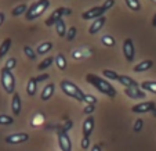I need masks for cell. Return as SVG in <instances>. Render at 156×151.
<instances>
[{"label":"cell","mask_w":156,"mask_h":151,"mask_svg":"<svg viewBox=\"0 0 156 151\" xmlns=\"http://www.w3.org/2000/svg\"><path fill=\"white\" fill-rule=\"evenodd\" d=\"M0 82L6 93L9 94H14L15 93V76L10 69L7 68H2L0 69Z\"/></svg>","instance_id":"obj_4"},{"label":"cell","mask_w":156,"mask_h":151,"mask_svg":"<svg viewBox=\"0 0 156 151\" xmlns=\"http://www.w3.org/2000/svg\"><path fill=\"white\" fill-rule=\"evenodd\" d=\"M102 75L109 80H118L119 79V75L116 74L115 71H111V69H104L102 71Z\"/></svg>","instance_id":"obj_30"},{"label":"cell","mask_w":156,"mask_h":151,"mask_svg":"<svg viewBox=\"0 0 156 151\" xmlns=\"http://www.w3.org/2000/svg\"><path fill=\"white\" fill-rule=\"evenodd\" d=\"M76 35H77V29H76V27H71L68 29V32H66V40H73L75 38H76Z\"/></svg>","instance_id":"obj_31"},{"label":"cell","mask_w":156,"mask_h":151,"mask_svg":"<svg viewBox=\"0 0 156 151\" xmlns=\"http://www.w3.org/2000/svg\"><path fill=\"white\" fill-rule=\"evenodd\" d=\"M152 115H153V116H156V108H155V110L152 111Z\"/></svg>","instance_id":"obj_42"},{"label":"cell","mask_w":156,"mask_h":151,"mask_svg":"<svg viewBox=\"0 0 156 151\" xmlns=\"http://www.w3.org/2000/svg\"><path fill=\"white\" fill-rule=\"evenodd\" d=\"M36 90H37V80H36V78H33V76H32L29 80H28V85H27L28 96L33 97V96L36 94Z\"/></svg>","instance_id":"obj_20"},{"label":"cell","mask_w":156,"mask_h":151,"mask_svg":"<svg viewBox=\"0 0 156 151\" xmlns=\"http://www.w3.org/2000/svg\"><path fill=\"white\" fill-rule=\"evenodd\" d=\"M72 10L71 9H65V7H59V9L54 10L53 13H51V15L46 20V25L47 27H53V25H55L57 21L62 20V15H71Z\"/></svg>","instance_id":"obj_6"},{"label":"cell","mask_w":156,"mask_h":151,"mask_svg":"<svg viewBox=\"0 0 156 151\" xmlns=\"http://www.w3.org/2000/svg\"><path fill=\"white\" fill-rule=\"evenodd\" d=\"M84 103L86 104H91V105H95L97 103V97L93 94H84Z\"/></svg>","instance_id":"obj_34"},{"label":"cell","mask_w":156,"mask_h":151,"mask_svg":"<svg viewBox=\"0 0 156 151\" xmlns=\"http://www.w3.org/2000/svg\"><path fill=\"white\" fill-rule=\"evenodd\" d=\"M51 49H53V43H51V42H44V43H41V45L37 47L36 53H37V54H41V56H44V54L48 53Z\"/></svg>","instance_id":"obj_24"},{"label":"cell","mask_w":156,"mask_h":151,"mask_svg":"<svg viewBox=\"0 0 156 151\" xmlns=\"http://www.w3.org/2000/svg\"><path fill=\"white\" fill-rule=\"evenodd\" d=\"M80 145H82L83 150H88V147H90V137L83 136V139H82V143H80Z\"/></svg>","instance_id":"obj_35"},{"label":"cell","mask_w":156,"mask_h":151,"mask_svg":"<svg viewBox=\"0 0 156 151\" xmlns=\"http://www.w3.org/2000/svg\"><path fill=\"white\" fill-rule=\"evenodd\" d=\"M55 65L59 71H65V69H66V65H68V64H66V58H65V56L62 53H59L55 56Z\"/></svg>","instance_id":"obj_22"},{"label":"cell","mask_w":156,"mask_h":151,"mask_svg":"<svg viewBox=\"0 0 156 151\" xmlns=\"http://www.w3.org/2000/svg\"><path fill=\"white\" fill-rule=\"evenodd\" d=\"M22 50H24V54L29 60H33V61H35V60L37 58V53H36V51L33 50L30 46H24V49H22Z\"/></svg>","instance_id":"obj_29"},{"label":"cell","mask_w":156,"mask_h":151,"mask_svg":"<svg viewBox=\"0 0 156 151\" xmlns=\"http://www.w3.org/2000/svg\"><path fill=\"white\" fill-rule=\"evenodd\" d=\"M105 22H106L105 15H102V17L94 20V22H93V24L90 25V28H88V33H90V35H95V33H98L104 28Z\"/></svg>","instance_id":"obj_13"},{"label":"cell","mask_w":156,"mask_h":151,"mask_svg":"<svg viewBox=\"0 0 156 151\" xmlns=\"http://www.w3.org/2000/svg\"><path fill=\"white\" fill-rule=\"evenodd\" d=\"M144 92H151L153 94H156V80H144V82L140 85Z\"/></svg>","instance_id":"obj_19"},{"label":"cell","mask_w":156,"mask_h":151,"mask_svg":"<svg viewBox=\"0 0 156 151\" xmlns=\"http://www.w3.org/2000/svg\"><path fill=\"white\" fill-rule=\"evenodd\" d=\"M156 108L155 101H145V103H138L136 105L131 107V111L134 114H147V112H152Z\"/></svg>","instance_id":"obj_8"},{"label":"cell","mask_w":156,"mask_h":151,"mask_svg":"<svg viewBox=\"0 0 156 151\" xmlns=\"http://www.w3.org/2000/svg\"><path fill=\"white\" fill-rule=\"evenodd\" d=\"M118 82L120 83L122 86H124V87H134V86H138V83L136 82V80L133 79V78L127 76V75H119V79Z\"/></svg>","instance_id":"obj_17"},{"label":"cell","mask_w":156,"mask_h":151,"mask_svg":"<svg viewBox=\"0 0 156 151\" xmlns=\"http://www.w3.org/2000/svg\"><path fill=\"white\" fill-rule=\"evenodd\" d=\"M48 7H50V0H37L36 3H33L32 6L28 9L27 14H25V18H27L28 21L36 20V18H39L40 15H43Z\"/></svg>","instance_id":"obj_3"},{"label":"cell","mask_w":156,"mask_h":151,"mask_svg":"<svg viewBox=\"0 0 156 151\" xmlns=\"http://www.w3.org/2000/svg\"><path fill=\"white\" fill-rule=\"evenodd\" d=\"M124 93H126L127 97L133 98V100H142V98H145V92L140 87V86H134V87H127V89H124Z\"/></svg>","instance_id":"obj_11"},{"label":"cell","mask_w":156,"mask_h":151,"mask_svg":"<svg viewBox=\"0 0 156 151\" xmlns=\"http://www.w3.org/2000/svg\"><path fill=\"white\" fill-rule=\"evenodd\" d=\"M91 151H101V145L100 144H94L91 147Z\"/></svg>","instance_id":"obj_40"},{"label":"cell","mask_w":156,"mask_h":151,"mask_svg":"<svg viewBox=\"0 0 156 151\" xmlns=\"http://www.w3.org/2000/svg\"><path fill=\"white\" fill-rule=\"evenodd\" d=\"M54 92H55V86H54V83H48V85H46L44 86V89L41 90L40 98L43 101H48L54 96Z\"/></svg>","instance_id":"obj_15"},{"label":"cell","mask_w":156,"mask_h":151,"mask_svg":"<svg viewBox=\"0 0 156 151\" xmlns=\"http://www.w3.org/2000/svg\"><path fill=\"white\" fill-rule=\"evenodd\" d=\"M21 111H22V100H21L20 94L15 92L11 98V112L15 116H18L21 114Z\"/></svg>","instance_id":"obj_12"},{"label":"cell","mask_w":156,"mask_h":151,"mask_svg":"<svg viewBox=\"0 0 156 151\" xmlns=\"http://www.w3.org/2000/svg\"><path fill=\"white\" fill-rule=\"evenodd\" d=\"M59 86H61V90L66 96H68V97L75 98L77 103H84V94H86V93L83 92V90L80 89L77 85H75L73 82L64 79V80H61Z\"/></svg>","instance_id":"obj_2"},{"label":"cell","mask_w":156,"mask_h":151,"mask_svg":"<svg viewBox=\"0 0 156 151\" xmlns=\"http://www.w3.org/2000/svg\"><path fill=\"white\" fill-rule=\"evenodd\" d=\"M47 79H48V74H41V75H39V76H36L37 83L39 82H44V80H47Z\"/></svg>","instance_id":"obj_38"},{"label":"cell","mask_w":156,"mask_h":151,"mask_svg":"<svg viewBox=\"0 0 156 151\" xmlns=\"http://www.w3.org/2000/svg\"><path fill=\"white\" fill-rule=\"evenodd\" d=\"M152 27L156 28V13H155V15H153V20H152Z\"/></svg>","instance_id":"obj_41"},{"label":"cell","mask_w":156,"mask_h":151,"mask_svg":"<svg viewBox=\"0 0 156 151\" xmlns=\"http://www.w3.org/2000/svg\"><path fill=\"white\" fill-rule=\"evenodd\" d=\"M4 20H6V15H4V13H2V11H0V27L3 25Z\"/></svg>","instance_id":"obj_39"},{"label":"cell","mask_w":156,"mask_h":151,"mask_svg":"<svg viewBox=\"0 0 156 151\" xmlns=\"http://www.w3.org/2000/svg\"><path fill=\"white\" fill-rule=\"evenodd\" d=\"M28 140H29V134L25 133V132H21V133H12L6 136L4 142L7 144H22V143L28 142Z\"/></svg>","instance_id":"obj_9"},{"label":"cell","mask_w":156,"mask_h":151,"mask_svg":"<svg viewBox=\"0 0 156 151\" xmlns=\"http://www.w3.org/2000/svg\"><path fill=\"white\" fill-rule=\"evenodd\" d=\"M55 31H57V35L59 38H66V25H65L64 20H59L55 22Z\"/></svg>","instance_id":"obj_21"},{"label":"cell","mask_w":156,"mask_h":151,"mask_svg":"<svg viewBox=\"0 0 156 151\" xmlns=\"http://www.w3.org/2000/svg\"><path fill=\"white\" fill-rule=\"evenodd\" d=\"M94 118H93L91 115H88L87 118L84 119V122H83V136L86 137H90L93 133V131H94Z\"/></svg>","instance_id":"obj_14"},{"label":"cell","mask_w":156,"mask_h":151,"mask_svg":"<svg viewBox=\"0 0 156 151\" xmlns=\"http://www.w3.org/2000/svg\"><path fill=\"white\" fill-rule=\"evenodd\" d=\"M55 61V57H47V58H44L43 61L40 62L37 65V69L39 71H44V69H47L48 67L53 65V62Z\"/></svg>","instance_id":"obj_23"},{"label":"cell","mask_w":156,"mask_h":151,"mask_svg":"<svg viewBox=\"0 0 156 151\" xmlns=\"http://www.w3.org/2000/svg\"><path fill=\"white\" fill-rule=\"evenodd\" d=\"M27 11H28V6L25 3H22V4H18L17 7L12 9L11 15L12 17H18V15H21V14H27Z\"/></svg>","instance_id":"obj_25"},{"label":"cell","mask_w":156,"mask_h":151,"mask_svg":"<svg viewBox=\"0 0 156 151\" xmlns=\"http://www.w3.org/2000/svg\"><path fill=\"white\" fill-rule=\"evenodd\" d=\"M57 139L61 151H72V140L68 136L66 129H58L57 131Z\"/></svg>","instance_id":"obj_5"},{"label":"cell","mask_w":156,"mask_h":151,"mask_svg":"<svg viewBox=\"0 0 156 151\" xmlns=\"http://www.w3.org/2000/svg\"><path fill=\"white\" fill-rule=\"evenodd\" d=\"M123 56L129 62L134 61V57H136V49H134L133 39H130V38L124 39V42H123Z\"/></svg>","instance_id":"obj_7"},{"label":"cell","mask_w":156,"mask_h":151,"mask_svg":"<svg viewBox=\"0 0 156 151\" xmlns=\"http://www.w3.org/2000/svg\"><path fill=\"white\" fill-rule=\"evenodd\" d=\"M113 4H115V0H106L105 3L102 4V7H104V10H109V9H112L113 7Z\"/></svg>","instance_id":"obj_37"},{"label":"cell","mask_w":156,"mask_h":151,"mask_svg":"<svg viewBox=\"0 0 156 151\" xmlns=\"http://www.w3.org/2000/svg\"><path fill=\"white\" fill-rule=\"evenodd\" d=\"M124 3H126V6L129 7L130 10H133V11H140V10H141L140 0H124Z\"/></svg>","instance_id":"obj_27"},{"label":"cell","mask_w":156,"mask_h":151,"mask_svg":"<svg viewBox=\"0 0 156 151\" xmlns=\"http://www.w3.org/2000/svg\"><path fill=\"white\" fill-rule=\"evenodd\" d=\"M142 127H144V121L141 118H138L136 122H134V126H133V131L136 132V133H140L142 131Z\"/></svg>","instance_id":"obj_32"},{"label":"cell","mask_w":156,"mask_h":151,"mask_svg":"<svg viewBox=\"0 0 156 151\" xmlns=\"http://www.w3.org/2000/svg\"><path fill=\"white\" fill-rule=\"evenodd\" d=\"M101 43H102L104 46H106V47H113V46L116 45V40L113 36L105 35V36H101Z\"/></svg>","instance_id":"obj_26"},{"label":"cell","mask_w":156,"mask_h":151,"mask_svg":"<svg viewBox=\"0 0 156 151\" xmlns=\"http://www.w3.org/2000/svg\"><path fill=\"white\" fill-rule=\"evenodd\" d=\"M152 67H153L152 60H144V61L138 62V64L133 68V71L137 72V74H140V72H145V71H148V69H151Z\"/></svg>","instance_id":"obj_16"},{"label":"cell","mask_w":156,"mask_h":151,"mask_svg":"<svg viewBox=\"0 0 156 151\" xmlns=\"http://www.w3.org/2000/svg\"><path fill=\"white\" fill-rule=\"evenodd\" d=\"M94 110H95V105H91V104H87V105L84 107V110H83V112L84 114H93L94 112Z\"/></svg>","instance_id":"obj_36"},{"label":"cell","mask_w":156,"mask_h":151,"mask_svg":"<svg viewBox=\"0 0 156 151\" xmlns=\"http://www.w3.org/2000/svg\"><path fill=\"white\" fill-rule=\"evenodd\" d=\"M11 43H12V40L10 38L4 39V40L2 42V45H0V58H3V57L7 56V53H9L10 49H11Z\"/></svg>","instance_id":"obj_18"},{"label":"cell","mask_w":156,"mask_h":151,"mask_svg":"<svg viewBox=\"0 0 156 151\" xmlns=\"http://www.w3.org/2000/svg\"><path fill=\"white\" fill-rule=\"evenodd\" d=\"M14 123V118L7 114H0V125L2 126H9V125Z\"/></svg>","instance_id":"obj_28"},{"label":"cell","mask_w":156,"mask_h":151,"mask_svg":"<svg viewBox=\"0 0 156 151\" xmlns=\"http://www.w3.org/2000/svg\"><path fill=\"white\" fill-rule=\"evenodd\" d=\"M17 67V58H14V57H11V58H9L6 61V65H4V68L10 69V71H12V69Z\"/></svg>","instance_id":"obj_33"},{"label":"cell","mask_w":156,"mask_h":151,"mask_svg":"<svg viewBox=\"0 0 156 151\" xmlns=\"http://www.w3.org/2000/svg\"><path fill=\"white\" fill-rule=\"evenodd\" d=\"M86 80H87L90 85L94 86L95 89H97L98 92H101L102 94L108 96V97H111V98H113L116 96V89L106 79H104V78L98 76V75H95V74H87L86 75Z\"/></svg>","instance_id":"obj_1"},{"label":"cell","mask_w":156,"mask_h":151,"mask_svg":"<svg viewBox=\"0 0 156 151\" xmlns=\"http://www.w3.org/2000/svg\"><path fill=\"white\" fill-rule=\"evenodd\" d=\"M105 14V10H104L102 6H95V7H91L90 10L84 11L82 14V18L83 20H97V18L102 17Z\"/></svg>","instance_id":"obj_10"}]
</instances>
